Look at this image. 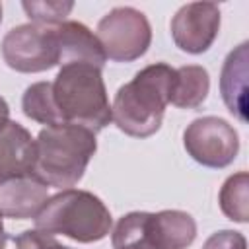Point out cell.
Listing matches in <instances>:
<instances>
[{"label":"cell","instance_id":"21","mask_svg":"<svg viewBox=\"0 0 249 249\" xmlns=\"http://www.w3.org/2000/svg\"><path fill=\"white\" fill-rule=\"evenodd\" d=\"M10 121V107L6 103V99L0 95V126H4Z\"/></svg>","mask_w":249,"mask_h":249},{"label":"cell","instance_id":"6","mask_svg":"<svg viewBox=\"0 0 249 249\" xmlns=\"http://www.w3.org/2000/svg\"><path fill=\"white\" fill-rule=\"evenodd\" d=\"M4 62L21 74H37L58 64L56 25L21 23L12 27L0 45Z\"/></svg>","mask_w":249,"mask_h":249},{"label":"cell","instance_id":"1","mask_svg":"<svg viewBox=\"0 0 249 249\" xmlns=\"http://www.w3.org/2000/svg\"><path fill=\"white\" fill-rule=\"evenodd\" d=\"M175 68L165 62L148 64L123 84L111 105V121L128 136L148 138L161 126L165 107L171 103Z\"/></svg>","mask_w":249,"mask_h":249},{"label":"cell","instance_id":"14","mask_svg":"<svg viewBox=\"0 0 249 249\" xmlns=\"http://www.w3.org/2000/svg\"><path fill=\"white\" fill-rule=\"evenodd\" d=\"M152 212H128L115 224L111 231L113 249H163L150 224Z\"/></svg>","mask_w":249,"mask_h":249},{"label":"cell","instance_id":"13","mask_svg":"<svg viewBox=\"0 0 249 249\" xmlns=\"http://www.w3.org/2000/svg\"><path fill=\"white\" fill-rule=\"evenodd\" d=\"M152 231L163 249H187L196 237V222L183 210H161L150 214Z\"/></svg>","mask_w":249,"mask_h":249},{"label":"cell","instance_id":"12","mask_svg":"<svg viewBox=\"0 0 249 249\" xmlns=\"http://www.w3.org/2000/svg\"><path fill=\"white\" fill-rule=\"evenodd\" d=\"M247 43L235 47L224 60L220 72V93L228 111L239 119L247 121Z\"/></svg>","mask_w":249,"mask_h":249},{"label":"cell","instance_id":"11","mask_svg":"<svg viewBox=\"0 0 249 249\" xmlns=\"http://www.w3.org/2000/svg\"><path fill=\"white\" fill-rule=\"evenodd\" d=\"M35 165V140L31 132L16 121L0 126V183L31 173Z\"/></svg>","mask_w":249,"mask_h":249},{"label":"cell","instance_id":"3","mask_svg":"<svg viewBox=\"0 0 249 249\" xmlns=\"http://www.w3.org/2000/svg\"><path fill=\"white\" fill-rule=\"evenodd\" d=\"M95 152V132L76 124L45 126L35 138L33 173L49 187L72 189Z\"/></svg>","mask_w":249,"mask_h":249},{"label":"cell","instance_id":"23","mask_svg":"<svg viewBox=\"0 0 249 249\" xmlns=\"http://www.w3.org/2000/svg\"><path fill=\"white\" fill-rule=\"evenodd\" d=\"M0 23H2V4H0Z\"/></svg>","mask_w":249,"mask_h":249},{"label":"cell","instance_id":"16","mask_svg":"<svg viewBox=\"0 0 249 249\" xmlns=\"http://www.w3.org/2000/svg\"><path fill=\"white\" fill-rule=\"evenodd\" d=\"M220 210L237 224H245L249 218V175L239 171L230 175L218 195Z\"/></svg>","mask_w":249,"mask_h":249},{"label":"cell","instance_id":"10","mask_svg":"<svg viewBox=\"0 0 249 249\" xmlns=\"http://www.w3.org/2000/svg\"><path fill=\"white\" fill-rule=\"evenodd\" d=\"M56 41H58V64H91L101 68L105 64V53L95 33L80 23L66 19L56 25Z\"/></svg>","mask_w":249,"mask_h":249},{"label":"cell","instance_id":"15","mask_svg":"<svg viewBox=\"0 0 249 249\" xmlns=\"http://www.w3.org/2000/svg\"><path fill=\"white\" fill-rule=\"evenodd\" d=\"M208 91H210V76L204 66L187 64L175 68L171 105L179 109H196L206 101Z\"/></svg>","mask_w":249,"mask_h":249},{"label":"cell","instance_id":"4","mask_svg":"<svg viewBox=\"0 0 249 249\" xmlns=\"http://www.w3.org/2000/svg\"><path fill=\"white\" fill-rule=\"evenodd\" d=\"M113 218L105 202L89 191L64 189L49 196L35 218V230L64 235L78 243L101 241L111 233Z\"/></svg>","mask_w":249,"mask_h":249},{"label":"cell","instance_id":"18","mask_svg":"<svg viewBox=\"0 0 249 249\" xmlns=\"http://www.w3.org/2000/svg\"><path fill=\"white\" fill-rule=\"evenodd\" d=\"M23 12L27 14V18L31 19V23H39V25H60L62 21H66V18L70 16L74 2H51V0H31V2H21Z\"/></svg>","mask_w":249,"mask_h":249},{"label":"cell","instance_id":"7","mask_svg":"<svg viewBox=\"0 0 249 249\" xmlns=\"http://www.w3.org/2000/svg\"><path fill=\"white\" fill-rule=\"evenodd\" d=\"M183 146L187 154L204 167H228L239 152L237 130L220 117L195 119L183 132Z\"/></svg>","mask_w":249,"mask_h":249},{"label":"cell","instance_id":"22","mask_svg":"<svg viewBox=\"0 0 249 249\" xmlns=\"http://www.w3.org/2000/svg\"><path fill=\"white\" fill-rule=\"evenodd\" d=\"M2 214H0V249H6V241H8V235H6V230H4V222H2Z\"/></svg>","mask_w":249,"mask_h":249},{"label":"cell","instance_id":"9","mask_svg":"<svg viewBox=\"0 0 249 249\" xmlns=\"http://www.w3.org/2000/svg\"><path fill=\"white\" fill-rule=\"evenodd\" d=\"M49 200V185L33 171L10 177L0 183V214L14 220L37 218Z\"/></svg>","mask_w":249,"mask_h":249},{"label":"cell","instance_id":"5","mask_svg":"<svg viewBox=\"0 0 249 249\" xmlns=\"http://www.w3.org/2000/svg\"><path fill=\"white\" fill-rule=\"evenodd\" d=\"M95 37L101 43L105 58L113 62H132L146 54L152 43V27L140 10L117 6L99 19Z\"/></svg>","mask_w":249,"mask_h":249},{"label":"cell","instance_id":"2","mask_svg":"<svg viewBox=\"0 0 249 249\" xmlns=\"http://www.w3.org/2000/svg\"><path fill=\"white\" fill-rule=\"evenodd\" d=\"M56 124H76L91 132L111 123V105L101 68L91 64H62L51 82Z\"/></svg>","mask_w":249,"mask_h":249},{"label":"cell","instance_id":"19","mask_svg":"<svg viewBox=\"0 0 249 249\" xmlns=\"http://www.w3.org/2000/svg\"><path fill=\"white\" fill-rule=\"evenodd\" d=\"M16 249H72L54 239V235L43 233L39 230H25L18 237H14Z\"/></svg>","mask_w":249,"mask_h":249},{"label":"cell","instance_id":"17","mask_svg":"<svg viewBox=\"0 0 249 249\" xmlns=\"http://www.w3.org/2000/svg\"><path fill=\"white\" fill-rule=\"evenodd\" d=\"M21 109L23 115L35 123L54 126L56 117L53 109V99H51V82H35L31 84L21 97Z\"/></svg>","mask_w":249,"mask_h":249},{"label":"cell","instance_id":"8","mask_svg":"<svg viewBox=\"0 0 249 249\" xmlns=\"http://www.w3.org/2000/svg\"><path fill=\"white\" fill-rule=\"evenodd\" d=\"M220 8L214 2H189L181 6L171 18V37L173 43L189 53H206L218 37L220 31Z\"/></svg>","mask_w":249,"mask_h":249},{"label":"cell","instance_id":"20","mask_svg":"<svg viewBox=\"0 0 249 249\" xmlns=\"http://www.w3.org/2000/svg\"><path fill=\"white\" fill-rule=\"evenodd\" d=\"M202 249H247V239L241 231L220 230L204 241Z\"/></svg>","mask_w":249,"mask_h":249}]
</instances>
